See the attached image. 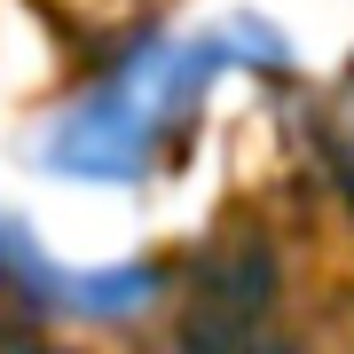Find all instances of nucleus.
<instances>
[{"label":"nucleus","instance_id":"obj_2","mask_svg":"<svg viewBox=\"0 0 354 354\" xmlns=\"http://www.w3.org/2000/svg\"><path fill=\"white\" fill-rule=\"evenodd\" d=\"M0 283L16 291L39 315H64V323H134L142 307L158 299L165 268L150 260H95V268H71L48 252V236L24 221V213H0Z\"/></svg>","mask_w":354,"mask_h":354},{"label":"nucleus","instance_id":"obj_1","mask_svg":"<svg viewBox=\"0 0 354 354\" xmlns=\"http://www.w3.org/2000/svg\"><path fill=\"white\" fill-rule=\"evenodd\" d=\"M228 71V48L205 24H142L134 39H118L111 64L55 102L32 134V174L64 181V189H142L165 165L189 118L213 102Z\"/></svg>","mask_w":354,"mask_h":354}]
</instances>
